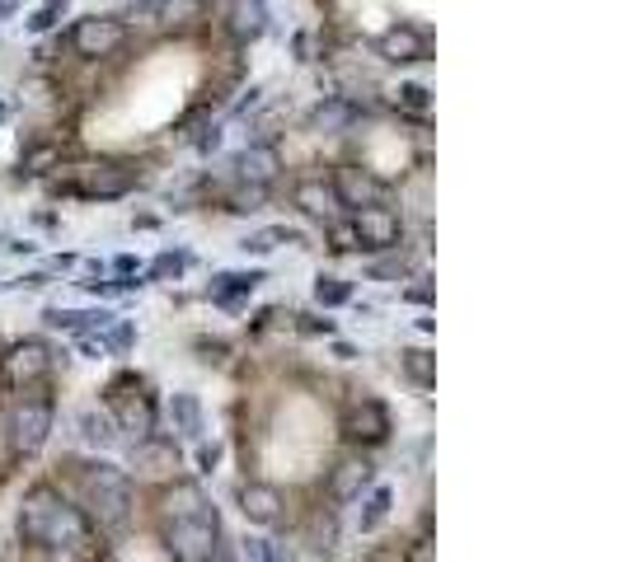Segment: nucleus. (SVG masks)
<instances>
[{
    "label": "nucleus",
    "instance_id": "4468645a",
    "mask_svg": "<svg viewBox=\"0 0 624 562\" xmlns=\"http://www.w3.org/2000/svg\"><path fill=\"white\" fill-rule=\"evenodd\" d=\"M235 173H239V183L268 188L277 173H282V155H277V146H268V140H254V146L235 155Z\"/></svg>",
    "mask_w": 624,
    "mask_h": 562
},
{
    "label": "nucleus",
    "instance_id": "2eb2a0df",
    "mask_svg": "<svg viewBox=\"0 0 624 562\" xmlns=\"http://www.w3.org/2000/svg\"><path fill=\"white\" fill-rule=\"evenodd\" d=\"M343 431H348V441H361V446H380L390 436V413L380 408L376 398H361L357 408L343 417Z\"/></svg>",
    "mask_w": 624,
    "mask_h": 562
},
{
    "label": "nucleus",
    "instance_id": "c85d7f7f",
    "mask_svg": "<svg viewBox=\"0 0 624 562\" xmlns=\"http://www.w3.org/2000/svg\"><path fill=\"white\" fill-rule=\"evenodd\" d=\"M315 301H320L324 310L348 305V301H353V281H343V277H320V281H315Z\"/></svg>",
    "mask_w": 624,
    "mask_h": 562
},
{
    "label": "nucleus",
    "instance_id": "0eeeda50",
    "mask_svg": "<svg viewBox=\"0 0 624 562\" xmlns=\"http://www.w3.org/2000/svg\"><path fill=\"white\" fill-rule=\"evenodd\" d=\"M427 47H432L427 43V29L400 20V24H390L376 38V57L390 61V66H419V61H427Z\"/></svg>",
    "mask_w": 624,
    "mask_h": 562
},
{
    "label": "nucleus",
    "instance_id": "1a4fd4ad",
    "mask_svg": "<svg viewBox=\"0 0 624 562\" xmlns=\"http://www.w3.org/2000/svg\"><path fill=\"white\" fill-rule=\"evenodd\" d=\"M47 371H52V351H47V342H38V338H24V342L5 357V380L14 384V390H29V384H38Z\"/></svg>",
    "mask_w": 624,
    "mask_h": 562
},
{
    "label": "nucleus",
    "instance_id": "dca6fc26",
    "mask_svg": "<svg viewBox=\"0 0 624 562\" xmlns=\"http://www.w3.org/2000/svg\"><path fill=\"white\" fill-rule=\"evenodd\" d=\"M282 506H287V497L272 483H245L239 487V516H245L249 525H277L282 520Z\"/></svg>",
    "mask_w": 624,
    "mask_h": 562
},
{
    "label": "nucleus",
    "instance_id": "f257e3e1",
    "mask_svg": "<svg viewBox=\"0 0 624 562\" xmlns=\"http://www.w3.org/2000/svg\"><path fill=\"white\" fill-rule=\"evenodd\" d=\"M20 535L38 543V549H71V553L94 549V520L52 487H33L20 502Z\"/></svg>",
    "mask_w": 624,
    "mask_h": 562
},
{
    "label": "nucleus",
    "instance_id": "473e14b6",
    "mask_svg": "<svg viewBox=\"0 0 624 562\" xmlns=\"http://www.w3.org/2000/svg\"><path fill=\"white\" fill-rule=\"evenodd\" d=\"M245 553H249V562H291L272 539H249V543H245Z\"/></svg>",
    "mask_w": 624,
    "mask_h": 562
},
{
    "label": "nucleus",
    "instance_id": "5701e85b",
    "mask_svg": "<svg viewBox=\"0 0 624 562\" xmlns=\"http://www.w3.org/2000/svg\"><path fill=\"white\" fill-rule=\"evenodd\" d=\"M169 417H175L179 441H202V403L193 394H175V398H169Z\"/></svg>",
    "mask_w": 624,
    "mask_h": 562
},
{
    "label": "nucleus",
    "instance_id": "79ce46f5",
    "mask_svg": "<svg viewBox=\"0 0 624 562\" xmlns=\"http://www.w3.org/2000/svg\"><path fill=\"white\" fill-rule=\"evenodd\" d=\"M0 117H5V109H0Z\"/></svg>",
    "mask_w": 624,
    "mask_h": 562
},
{
    "label": "nucleus",
    "instance_id": "4be33fe9",
    "mask_svg": "<svg viewBox=\"0 0 624 562\" xmlns=\"http://www.w3.org/2000/svg\"><path fill=\"white\" fill-rule=\"evenodd\" d=\"M43 319L52 328H66V333H99L113 324V314L109 310H47Z\"/></svg>",
    "mask_w": 624,
    "mask_h": 562
},
{
    "label": "nucleus",
    "instance_id": "4c0bfd02",
    "mask_svg": "<svg viewBox=\"0 0 624 562\" xmlns=\"http://www.w3.org/2000/svg\"><path fill=\"white\" fill-rule=\"evenodd\" d=\"M113 268H118V272H123V277H132V272H136V258H132V254H123V258H118V262H113Z\"/></svg>",
    "mask_w": 624,
    "mask_h": 562
},
{
    "label": "nucleus",
    "instance_id": "b1692460",
    "mask_svg": "<svg viewBox=\"0 0 624 562\" xmlns=\"http://www.w3.org/2000/svg\"><path fill=\"white\" fill-rule=\"evenodd\" d=\"M155 20L169 24V29H183V24H193L202 20V10H207V0H155Z\"/></svg>",
    "mask_w": 624,
    "mask_h": 562
},
{
    "label": "nucleus",
    "instance_id": "6e6552de",
    "mask_svg": "<svg viewBox=\"0 0 624 562\" xmlns=\"http://www.w3.org/2000/svg\"><path fill=\"white\" fill-rule=\"evenodd\" d=\"M216 14H221V29L231 33V43H258L268 29V5L264 0H216Z\"/></svg>",
    "mask_w": 624,
    "mask_h": 562
},
{
    "label": "nucleus",
    "instance_id": "f8f14e48",
    "mask_svg": "<svg viewBox=\"0 0 624 562\" xmlns=\"http://www.w3.org/2000/svg\"><path fill=\"white\" fill-rule=\"evenodd\" d=\"M132 188H136V173L127 165H90V169H80V179H76L80 198H123Z\"/></svg>",
    "mask_w": 624,
    "mask_h": 562
},
{
    "label": "nucleus",
    "instance_id": "bb28decb",
    "mask_svg": "<svg viewBox=\"0 0 624 562\" xmlns=\"http://www.w3.org/2000/svg\"><path fill=\"white\" fill-rule=\"evenodd\" d=\"M80 436H85L90 446H113L118 427H113V417H103V413H94V408H85V413H80Z\"/></svg>",
    "mask_w": 624,
    "mask_h": 562
},
{
    "label": "nucleus",
    "instance_id": "f3484780",
    "mask_svg": "<svg viewBox=\"0 0 624 562\" xmlns=\"http://www.w3.org/2000/svg\"><path fill=\"white\" fill-rule=\"evenodd\" d=\"M132 460L146 479H169V473L179 469V446L169 441V436H142V441L132 446Z\"/></svg>",
    "mask_w": 624,
    "mask_h": 562
},
{
    "label": "nucleus",
    "instance_id": "20e7f679",
    "mask_svg": "<svg viewBox=\"0 0 624 562\" xmlns=\"http://www.w3.org/2000/svg\"><path fill=\"white\" fill-rule=\"evenodd\" d=\"M127 47V24L118 14H85L71 29V52L80 61H103Z\"/></svg>",
    "mask_w": 624,
    "mask_h": 562
},
{
    "label": "nucleus",
    "instance_id": "9d476101",
    "mask_svg": "<svg viewBox=\"0 0 624 562\" xmlns=\"http://www.w3.org/2000/svg\"><path fill=\"white\" fill-rule=\"evenodd\" d=\"M334 192H338V202L343 206H376V202H386V179H376L371 169H357V165H348V169H338L334 173Z\"/></svg>",
    "mask_w": 624,
    "mask_h": 562
},
{
    "label": "nucleus",
    "instance_id": "ddd939ff",
    "mask_svg": "<svg viewBox=\"0 0 624 562\" xmlns=\"http://www.w3.org/2000/svg\"><path fill=\"white\" fill-rule=\"evenodd\" d=\"M291 202H297L305 216H320V221H334L338 216V192H334V179H324V173H305L291 188Z\"/></svg>",
    "mask_w": 624,
    "mask_h": 562
},
{
    "label": "nucleus",
    "instance_id": "f704fd0d",
    "mask_svg": "<svg viewBox=\"0 0 624 562\" xmlns=\"http://www.w3.org/2000/svg\"><path fill=\"white\" fill-rule=\"evenodd\" d=\"M404 272H409L404 254L400 258H386V262H376V268H371V277H404Z\"/></svg>",
    "mask_w": 624,
    "mask_h": 562
},
{
    "label": "nucleus",
    "instance_id": "c756f323",
    "mask_svg": "<svg viewBox=\"0 0 624 562\" xmlns=\"http://www.w3.org/2000/svg\"><path fill=\"white\" fill-rule=\"evenodd\" d=\"M66 20V0H47V5H38L29 14V33H47V29H57Z\"/></svg>",
    "mask_w": 624,
    "mask_h": 562
},
{
    "label": "nucleus",
    "instance_id": "f03ea898",
    "mask_svg": "<svg viewBox=\"0 0 624 562\" xmlns=\"http://www.w3.org/2000/svg\"><path fill=\"white\" fill-rule=\"evenodd\" d=\"M80 492L85 506H90V520L103 530H127L132 525V479L113 464H90L80 473Z\"/></svg>",
    "mask_w": 624,
    "mask_h": 562
},
{
    "label": "nucleus",
    "instance_id": "58836bf2",
    "mask_svg": "<svg viewBox=\"0 0 624 562\" xmlns=\"http://www.w3.org/2000/svg\"><path fill=\"white\" fill-rule=\"evenodd\" d=\"M14 10H20V0H0V20H14Z\"/></svg>",
    "mask_w": 624,
    "mask_h": 562
},
{
    "label": "nucleus",
    "instance_id": "e433bc0d",
    "mask_svg": "<svg viewBox=\"0 0 624 562\" xmlns=\"http://www.w3.org/2000/svg\"><path fill=\"white\" fill-rule=\"evenodd\" d=\"M409 301L413 305H427L432 301V286H409Z\"/></svg>",
    "mask_w": 624,
    "mask_h": 562
},
{
    "label": "nucleus",
    "instance_id": "72a5a7b5",
    "mask_svg": "<svg viewBox=\"0 0 624 562\" xmlns=\"http://www.w3.org/2000/svg\"><path fill=\"white\" fill-rule=\"evenodd\" d=\"M183 268H188L183 254H160V258L151 262V277H155V281H169V277H179Z\"/></svg>",
    "mask_w": 624,
    "mask_h": 562
},
{
    "label": "nucleus",
    "instance_id": "c9c22d12",
    "mask_svg": "<svg viewBox=\"0 0 624 562\" xmlns=\"http://www.w3.org/2000/svg\"><path fill=\"white\" fill-rule=\"evenodd\" d=\"M404 562H437V558H432V543H427V539H413L409 553H404Z\"/></svg>",
    "mask_w": 624,
    "mask_h": 562
},
{
    "label": "nucleus",
    "instance_id": "423d86ee",
    "mask_svg": "<svg viewBox=\"0 0 624 562\" xmlns=\"http://www.w3.org/2000/svg\"><path fill=\"white\" fill-rule=\"evenodd\" d=\"M353 231L361 239V249L390 254V249H400V239H404V221H400V211H394V206L376 202V206H357Z\"/></svg>",
    "mask_w": 624,
    "mask_h": 562
},
{
    "label": "nucleus",
    "instance_id": "7ed1b4c3",
    "mask_svg": "<svg viewBox=\"0 0 624 562\" xmlns=\"http://www.w3.org/2000/svg\"><path fill=\"white\" fill-rule=\"evenodd\" d=\"M216 543H221L216 506L212 512H202V516H188V520H169V530H165V549L179 562H212Z\"/></svg>",
    "mask_w": 624,
    "mask_h": 562
},
{
    "label": "nucleus",
    "instance_id": "412c9836",
    "mask_svg": "<svg viewBox=\"0 0 624 562\" xmlns=\"http://www.w3.org/2000/svg\"><path fill=\"white\" fill-rule=\"evenodd\" d=\"M264 281V272H221L212 281V301L225 305V310H239V301L245 295H254V286Z\"/></svg>",
    "mask_w": 624,
    "mask_h": 562
},
{
    "label": "nucleus",
    "instance_id": "a211bd4d",
    "mask_svg": "<svg viewBox=\"0 0 624 562\" xmlns=\"http://www.w3.org/2000/svg\"><path fill=\"white\" fill-rule=\"evenodd\" d=\"M357 117H361V109H357V103H353V99H338V94H334V99H324L320 109H310L305 127H310V132H320V136H324V132H348Z\"/></svg>",
    "mask_w": 624,
    "mask_h": 562
},
{
    "label": "nucleus",
    "instance_id": "9b49d317",
    "mask_svg": "<svg viewBox=\"0 0 624 562\" xmlns=\"http://www.w3.org/2000/svg\"><path fill=\"white\" fill-rule=\"evenodd\" d=\"M371 483H376L371 460H361V454H348V460H338L334 473H328V497H334L338 506H348V502H357Z\"/></svg>",
    "mask_w": 624,
    "mask_h": 562
},
{
    "label": "nucleus",
    "instance_id": "cd10ccee",
    "mask_svg": "<svg viewBox=\"0 0 624 562\" xmlns=\"http://www.w3.org/2000/svg\"><path fill=\"white\" fill-rule=\"evenodd\" d=\"M390 506H394V492H390V487H376L371 497H367V512H361V535L380 530V525H386V516H390Z\"/></svg>",
    "mask_w": 624,
    "mask_h": 562
},
{
    "label": "nucleus",
    "instance_id": "a878e982",
    "mask_svg": "<svg viewBox=\"0 0 624 562\" xmlns=\"http://www.w3.org/2000/svg\"><path fill=\"white\" fill-rule=\"evenodd\" d=\"M282 244H301V235L291 231V225H268V231L249 235L239 249H245V254H272V249H282Z\"/></svg>",
    "mask_w": 624,
    "mask_h": 562
},
{
    "label": "nucleus",
    "instance_id": "ea45409f",
    "mask_svg": "<svg viewBox=\"0 0 624 562\" xmlns=\"http://www.w3.org/2000/svg\"><path fill=\"white\" fill-rule=\"evenodd\" d=\"M132 5H136V10H151V5H155V0H132Z\"/></svg>",
    "mask_w": 624,
    "mask_h": 562
},
{
    "label": "nucleus",
    "instance_id": "6ab92c4d",
    "mask_svg": "<svg viewBox=\"0 0 624 562\" xmlns=\"http://www.w3.org/2000/svg\"><path fill=\"white\" fill-rule=\"evenodd\" d=\"M118 431H132L136 441L142 436H151L155 427V408H151V398L146 394H127V398H118V422H113Z\"/></svg>",
    "mask_w": 624,
    "mask_h": 562
},
{
    "label": "nucleus",
    "instance_id": "39448f33",
    "mask_svg": "<svg viewBox=\"0 0 624 562\" xmlns=\"http://www.w3.org/2000/svg\"><path fill=\"white\" fill-rule=\"evenodd\" d=\"M52 417H57V408L47 394H24L10 413V446L20 454H38L52 436Z\"/></svg>",
    "mask_w": 624,
    "mask_h": 562
},
{
    "label": "nucleus",
    "instance_id": "393cba45",
    "mask_svg": "<svg viewBox=\"0 0 624 562\" xmlns=\"http://www.w3.org/2000/svg\"><path fill=\"white\" fill-rule=\"evenodd\" d=\"M400 366H404V375L419 384V390H432V384H437V361H432V351L409 347V351H400Z\"/></svg>",
    "mask_w": 624,
    "mask_h": 562
},
{
    "label": "nucleus",
    "instance_id": "7c9ffc66",
    "mask_svg": "<svg viewBox=\"0 0 624 562\" xmlns=\"http://www.w3.org/2000/svg\"><path fill=\"white\" fill-rule=\"evenodd\" d=\"M328 249H334V254H357L361 249L353 221H334V225H328Z\"/></svg>",
    "mask_w": 624,
    "mask_h": 562
},
{
    "label": "nucleus",
    "instance_id": "2f4dec72",
    "mask_svg": "<svg viewBox=\"0 0 624 562\" xmlns=\"http://www.w3.org/2000/svg\"><path fill=\"white\" fill-rule=\"evenodd\" d=\"M394 109L427 113V90H423V85H400V90H394Z\"/></svg>",
    "mask_w": 624,
    "mask_h": 562
},
{
    "label": "nucleus",
    "instance_id": "aec40b11",
    "mask_svg": "<svg viewBox=\"0 0 624 562\" xmlns=\"http://www.w3.org/2000/svg\"><path fill=\"white\" fill-rule=\"evenodd\" d=\"M212 512V502H207V492L198 483H175L165 492V516L169 520H188V516H202Z\"/></svg>",
    "mask_w": 624,
    "mask_h": 562
},
{
    "label": "nucleus",
    "instance_id": "a19ab883",
    "mask_svg": "<svg viewBox=\"0 0 624 562\" xmlns=\"http://www.w3.org/2000/svg\"><path fill=\"white\" fill-rule=\"evenodd\" d=\"M212 562H225V558H212Z\"/></svg>",
    "mask_w": 624,
    "mask_h": 562
}]
</instances>
